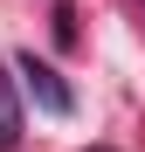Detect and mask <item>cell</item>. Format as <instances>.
<instances>
[{
    "label": "cell",
    "instance_id": "cell-1",
    "mask_svg": "<svg viewBox=\"0 0 145 152\" xmlns=\"http://www.w3.org/2000/svg\"><path fill=\"white\" fill-rule=\"evenodd\" d=\"M21 83H28V97H35V104H42L48 118H69V104H76V97H69V83H62V76L48 69V62L21 56Z\"/></svg>",
    "mask_w": 145,
    "mask_h": 152
},
{
    "label": "cell",
    "instance_id": "cell-2",
    "mask_svg": "<svg viewBox=\"0 0 145 152\" xmlns=\"http://www.w3.org/2000/svg\"><path fill=\"white\" fill-rule=\"evenodd\" d=\"M14 138H21V97H14L7 62H0V145H14Z\"/></svg>",
    "mask_w": 145,
    "mask_h": 152
},
{
    "label": "cell",
    "instance_id": "cell-3",
    "mask_svg": "<svg viewBox=\"0 0 145 152\" xmlns=\"http://www.w3.org/2000/svg\"><path fill=\"white\" fill-rule=\"evenodd\" d=\"M90 152H111V145H90Z\"/></svg>",
    "mask_w": 145,
    "mask_h": 152
}]
</instances>
